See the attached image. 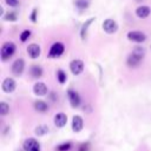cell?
Wrapping results in <instances>:
<instances>
[{"label": "cell", "mask_w": 151, "mask_h": 151, "mask_svg": "<svg viewBox=\"0 0 151 151\" xmlns=\"http://www.w3.org/2000/svg\"><path fill=\"white\" fill-rule=\"evenodd\" d=\"M144 55H145V50L143 47H136L127 57L126 59V64L129 67H138L140 65V63L143 61L144 59Z\"/></svg>", "instance_id": "obj_1"}, {"label": "cell", "mask_w": 151, "mask_h": 151, "mask_svg": "<svg viewBox=\"0 0 151 151\" xmlns=\"http://www.w3.org/2000/svg\"><path fill=\"white\" fill-rule=\"evenodd\" d=\"M35 14H37V9H34V11H33V13H32V15H31V18H32V21H33V22H35Z\"/></svg>", "instance_id": "obj_27"}, {"label": "cell", "mask_w": 151, "mask_h": 151, "mask_svg": "<svg viewBox=\"0 0 151 151\" xmlns=\"http://www.w3.org/2000/svg\"><path fill=\"white\" fill-rule=\"evenodd\" d=\"M93 19L94 18H91V19H88L84 25H83V28H81V32H80V34H81V38L83 39H85V37H86V31H87V27H88V25L93 21Z\"/></svg>", "instance_id": "obj_21"}, {"label": "cell", "mask_w": 151, "mask_h": 151, "mask_svg": "<svg viewBox=\"0 0 151 151\" xmlns=\"http://www.w3.org/2000/svg\"><path fill=\"white\" fill-rule=\"evenodd\" d=\"M103 29L109 33V34H112V33H116L117 29H118V25L117 22L113 20V19H106L104 22H103Z\"/></svg>", "instance_id": "obj_5"}, {"label": "cell", "mask_w": 151, "mask_h": 151, "mask_svg": "<svg viewBox=\"0 0 151 151\" xmlns=\"http://www.w3.org/2000/svg\"><path fill=\"white\" fill-rule=\"evenodd\" d=\"M24 68H25V61H24L21 58L17 59V60L12 64V73L15 74V76H20V74L22 73Z\"/></svg>", "instance_id": "obj_8"}, {"label": "cell", "mask_w": 151, "mask_h": 151, "mask_svg": "<svg viewBox=\"0 0 151 151\" xmlns=\"http://www.w3.org/2000/svg\"><path fill=\"white\" fill-rule=\"evenodd\" d=\"M24 151H40V144L34 138H28L24 142Z\"/></svg>", "instance_id": "obj_4"}, {"label": "cell", "mask_w": 151, "mask_h": 151, "mask_svg": "<svg viewBox=\"0 0 151 151\" xmlns=\"http://www.w3.org/2000/svg\"><path fill=\"white\" fill-rule=\"evenodd\" d=\"M15 52V45L12 42V41H6L2 47H1V59L5 61V60H8Z\"/></svg>", "instance_id": "obj_2"}, {"label": "cell", "mask_w": 151, "mask_h": 151, "mask_svg": "<svg viewBox=\"0 0 151 151\" xmlns=\"http://www.w3.org/2000/svg\"><path fill=\"white\" fill-rule=\"evenodd\" d=\"M9 112V106H8V104H6V103H0V114L1 116H6L7 113Z\"/></svg>", "instance_id": "obj_22"}, {"label": "cell", "mask_w": 151, "mask_h": 151, "mask_svg": "<svg viewBox=\"0 0 151 151\" xmlns=\"http://www.w3.org/2000/svg\"><path fill=\"white\" fill-rule=\"evenodd\" d=\"M5 19H6V20L14 21V20H17V14H15V13H13V12H8V13L5 15Z\"/></svg>", "instance_id": "obj_25"}, {"label": "cell", "mask_w": 151, "mask_h": 151, "mask_svg": "<svg viewBox=\"0 0 151 151\" xmlns=\"http://www.w3.org/2000/svg\"><path fill=\"white\" fill-rule=\"evenodd\" d=\"M70 70L76 76L80 74L84 71V63L81 60H79V59H74V60H72L70 63Z\"/></svg>", "instance_id": "obj_6"}, {"label": "cell", "mask_w": 151, "mask_h": 151, "mask_svg": "<svg viewBox=\"0 0 151 151\" xmlns=\"http://www.w3.org/2000/svg\"><path fill=\"white\" fill-rule=\"evenodd\" d=\"M127 38H129V40H131L133 42H143L146 39L145 34L140 31H130L127 33Z\"/></svg>", "instance_id": "obj_7"}, {"label": "cell", "mask_w": 151, "mask_h": 151, "mask_svg": "<svg viewBox=\"0 0 151 151\" xmlns=\"http://www.w3.org/2000/svg\"><path fill=\"white\" fill-rule=\"evenodd\" d=\"M83 125H84L83 118L80 116H74L73 119H72V130L74 132H79V131H81Z\"/></svg>", "instance_id": "obj_14"}, {"label": "cell", "mask_w": 151, "mask_h": 151, "mask_svg": "<svg viewBox=\"0 0 151 151\" xmlns=\"http://www.w3.org/2000/svg\"><path fill=\"white\" fill-rule=\"evenodd\" d=\"M1 87H2L4 92H6V93L13 92L15 90V81H14V79L13 78H9V77L6 78V79H4Z\"/></svg>", "instance_id": "obj_9"}, {"label": "cell", "mask_w": 151, "mask_h": 151, "mask_svg": "<svg viewBox=\"0 0 151 151\" xmlns=\"http://www.w3.org/2000/svg\"><path fill=\"white\" fill-rule=\"evenodd\" d=\"M70 147H71V143H64V144H60L57 147V150L58 151H67Z\"/></svg>", "instance_id": "obj_24"}, {"label": "cell", "mask_w": 151, "mask_h": 151, "mask_svg": "<svg viewBox=\"0 0 151 151\" xmlns=\"http://www.w3.org/2000/svg\"><path fill=\"white\" fill-rule=\"evenodd\" d=\"M34 109L38 112H46L48 110V105L42 100H37L34 103Z\"/></svg>", "instance_id": "obj_16"}, {"label": "cell", "mask_w": 151, "mask_h": 151, "mask_svg": "<svg viewBox=\"0 0 151 151\" xmlns=\"http://www.w3.org/2000/svg\"><path fill=\"white\" fill-rule=\"evenodd\" d=\"M57 79H58V81H59L60 84H64V83L66 81V79H67L66 73H65L63 70H58V71H57Z\"/></svg>", "instance_id": "obj_20"}, {"label": "cell", "mask_w": 151, "mask_h": 151, "mask_svg": "<svg viewBox=\"0 0 151 151\" xmlns=\"http://www.w3.org/2000/svg\"><path fill=\"white\" fill-rule=\"evenodd\" d=\"M67 97H68V100H70L72 107H78L80 105V97H79L78 92H76L73 90H68L67 91Z\"/></svg>", "instance_id": "obj_10"}, {"label": "cell", "mask_w": 151, "mask_h": 151, "mask_svg": "<svg viewBox=\"0 0 151 151\" xmlns=\"http://www.w3.org/2000/svg\"><path fill=\"white\" fill-rule=\"evenodd\" d=\"M6 4L9 7H17L19 5V0H6Z\"/></svg>", "instance_id": "obj_26"}, {"label": "cell", "mask_w": 151, "mask_h": 151, "mask_svg": "<svg viewBox=\"0 0 151 151\" xmlns=\"http://www.w3.org/2000/svg\"><path fill=\"white\" fill-rule=\"evenodd\" d=\"M150 12H151V9H150L149 6H139V7L136 9V14H137V17L140 18V19L147 18V17L150 15Z\"/></svg>", "instance_id": "obj_15"}, {"label": "cell", "mask_w": 151, "mask_h": 151, "mask_svg": "<svg viewBox=\"0 0 151 151\" xmlns=\"http://www.w3.org/2000/svg\"><path fill=\"white\" fill-rule=\"evenodd\" d=\"M74 5H76L79 9H85V8H87V7H88L90 1H88V0H76Z\"/></svg>", "instance_id": "obj_19"}, {"label": "cell", "mask_w": 151, "mask_h": 151, "mask_svg": "<svg viewBox=\"0 0 151 151\" xmlns=\"http://www.w3.org/2000/svg\"><path fill=\"white\" fill-rule=\"evenodd\" d=\"M34 132H35L37 136H44V134H46L48 132V127L46 125H40L34 130Z\"/></svg>", "instance_id": "obj_18"}, {"label": "cell", "mask_w": 151, "mask_h": 151, "mask_svg": "<svg viewBox=\"0 0 151 151\" xmlns=\"http://www.w3.org/2000/svg\"><path fill=\"white\" fill-rule=\"evenodd\" d=\"M29 35H31V31H28V29L21 32V34H20V40L24 42V41H26V40L29 38Z\"/></svg>", "instance_id": "obj_23"}, {"label": "cell", "mask_w": 151, "mask_h": 151, "mask_svg": "<svg viewBox=\"0 0 151 151\" xmlns=\"http://www.w3.org/2000/svg\"><path fill=\"white\" fill-rule=\"evenodd\" d=\"M64 50H65L64 44H61V42H54V44L51 46V48H50L48 55H50L51 58L60 57V55L64 53Z\"/></svg>", "instance_id": "obj_3"}, {"label": "cell", "mask_w": 151, "mask_h": 151, "mask_svg": "<svg viewBox=\"0 0 151 151\" xmlns=\"http://www.w3.org/2000/svg\"><path fill=\"white\" fill-rule=\"evenodd\" d=\"M66 122H67V117L65 113H57L54 116V124L57 127H63L66 125Z\"/></svg>", "instance_id": "obj_13"}, {"label": "cell", "mask_w": 151, "mask_h": 151, "mask_svg": "<svg viewBox=\"0 0 151 151\" xmlns=\"http://www.w3.org/2000/svg\"><path fill=\"white\" fill-rule=\"evenodd\" d=\"M33 92L37 96H45L47 93V86L44 83H35L33 86Z\"/></svg>", "instance_id": "obj_12"}, {"label": "cell", "mask_w": 151, "mask_h": 151, "mask_svg": "<svg viewBox=\"0 0 151 151\" xmlns=\"http://www.w3.org/2000/svg\"><path fill=\"white\" fill-rule=\"evenodd\" d=\"M27 53H28V55H29L32 59L38 58V57L40 55V47H39V45H37V44H31V45H28V47H27Z\"/></svg>", "instance_id": "obj_11"}, {"label": "cell", "mask_w": 151, "mask_h": 151, "mask_svg": "<svg viewBox=\"0 0 151 151\" xmlns=\"http://www.w3.org/2000/svg\"><path fill=\"white\" fill-rule=\"evenodd\" d=\"M29 72H31V76L34 77V78H39V77L42 76V68H41L39 65H33V66L31 67Z\"/></svg>", "instance_id": "obj_17"}]
</instances>
